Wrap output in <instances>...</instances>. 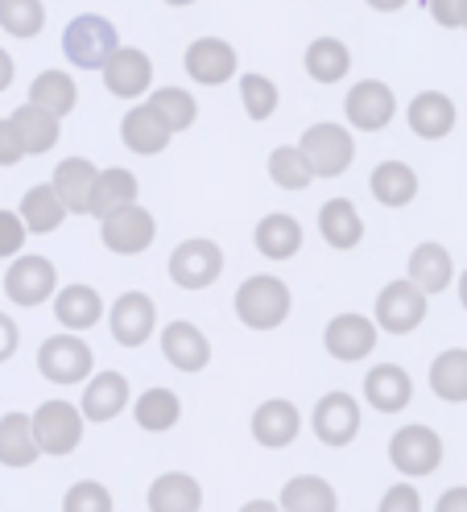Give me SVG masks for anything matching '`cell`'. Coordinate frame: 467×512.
Here are the masks:
<instances>
[{"mask_svg":"<svg viewBox=\"0 0 467 512\" xmlns=\"http://www.w3.org/2000/svg\"><path fill=\"white\" fill-rule=\"evenodd\" d=\"M364 397L377 413H401L414 401V380L397 364H377L364 376Z\"/></svg>","mask_w":467,"mask_h":512,"instance_id":"cell-17","label":"cell"},{"mask_svg":"<svg viewBox=\"0 0 467 512\" xmlns=\"http://www.w3.org/2000/svg\"><path fill=\"white\" fill-rule=\"evenodd\" d=\"M17 347H21V331H17V323H13L9 314H0V364L13 360V356H17Z\"/></svg>","mask_w":467,"mask_h":512,"instance_id":"cell-47","label":"cell"},{"mask_svg":"<svg viewBox=\"0 0 467 512\" xmlns=\"http://www.w3.org/2000/svg\"><path fill=\"white\" fill-rule=\"evenodd\" d=\"M67 219V207L54 195V186H29L21 199V223L29 236H50L58 232V223Z\"/></svg>","mask_w":467,"mask_h":512,"instance_id":"cell-29","label":"cell"},{"mask_svg":"<svg viewBox=\"0 0 467 512\" xmlns=\"http://www.w3.org/2000/svg\"><path fill=\"white\" fill-rule=\"evenodd\" d=\"M397 508H406V512H418V508H422V504H418V492H414V488H406V484L389 488V496H385L381 512H397Z\"/></svg>","mask_w":467,"mask_h":512,"instance_id":"cell-48","label":"cell"},{"mask_svg":"<svg viewBox=\"0 0 467 512\" xmlns=\"http://www.w3.org/2000/svg\"><path fill=\"white\" fill-rule=\"evenodd\" d=\"M224 273V252L215 240H182L170 252V281L182 290H207Z\"/></svg>","mask_w":467,"mask_h":512,"instance_id":"cell-7","label":"cell"},{"mask_svg":"<svg viewBox=\"0 0 467 512\" xmlns=\"http://www.w3.org/2000/svg\"><path fill=\"white\" fill-rule=\"evenodd\" d=\"M372 195L385 207H410L418 199V174L406 162H381L372 170Z\"/></svg>","mask_w":467,"mask_h":512,"instance_id":"cell-31","label":"cell"},{"mask_svg":"<svg viewBox=\"0 0 467 512\" xmlns=\"http://www.w3.org/2000/svg\"><path fill=\"white\" fill-rule=\"evenodd\" d=\"M108 323H112V335H116L120 347H141L153 335V327H158V306H153L149 294L129 290V294L116 298Z\"/></svg>","mask_w":467,"mask_h":512,"instance_id":"cell-15","label":"cell"},{"mask_svg":"<svg viewBox=\"0 0 467 512\" xmlns=\"http://www.w3.org/2000/svg\"><path fill=\"white\" fill-rule=\"evenodd\" d=\"M253 240H257V252L265 261H290V256H298V248H302V223L286 211H273L257 223Z\"/></svg>","mask_w":467,"mask_h":512,"instance_id":"cell-25","label":"cell"},{"mask_svg":"<svg viewBox=\"0 0 467 512\" xmlns=\"http://www.w3.org/2000/svg\"><path fill=\"white\" fill-rule=\"evenodd\" d=\"M430 17L443 29H463L467 17V0H430Z\"/></svg>","mask_w":467,"mask_h":512,"instance_id":"cell-46","label":"cell"},{"mask_svg":"<svg viewBox=\"0 0 467 512\" xmlns=\"http://www.w3.org/2000/svg\"><path fill=\"white\" fill-rule=\"evenodd\" d=\"M46 25L42 0H0V29L13 38H38Z\"/></svg>","mask_w":467,"mask_h":512,"instance_id":"cell-39","label":"cell"},{"mask_svg":"<svg viewBox=\"0 0 467 512\" xmlns=\"http://www.w3.org/2000/svg\"><path fill=\"white\" fill-rule=\"evenodd\" d=\"M25 157V145H21V133L13 120H0V166H17Z\"/></svg>","mask_w":467,"mask_h":512,"instance_id":"cell-45","label":"cell"},{"mask_svg":"<svg viewBox=\"0 0 467 512\" xmlns=\"http://www.w3.org/2000/svg\"><path fill=\"white\" fill-rule=\"evenodd\" d=\"M463 29H467V17H463Z\"/></svg>","mask_w":467,"mask_h":512,"instance_id":"cell-54","label":"cell"},{"mask_svg":"<svg viewBox=\"0 0 467 512\" xmlns=\"http://www.w3.org/2000/svg\"><path fill=\"white\" fill-rule=\"evenodd\" d=\"M269 178L282 190H306L310 182H315V174H310L298 145H282V149L269 153Z\"/></svg>","mask_w":467,"mask_h":512,"instance_id":"cell-41","label":"cell"},{"mask_svg":"<svg viewBox=\"0 0 467 512\" xmlns=\"http://www.w3.org/2000/svg\"><path fill=\"white\" fill-rule=\"evenodd\" d=\"M319 232H323V240L331 248L348 252V248H356L364 240V223H360V215H356V207L348 199H327L323 211H319Z\"/></svg>","mask_w":467,"mask_h":512,"instance_id":"cell-28","label":"cell"},{"mask_svg":"<svg viewBox=\"0 0 467 512\" xmlns=\"http://www.w3.org/2000/svg\"><path fill=\"white\" fill-rule=\"evenodd\" d=\"M54 290H58V269L46 256H21L5 273V294L17 306H42L46 298H54Z\"/></svg>","mask_w":467,"mask_h":512,"instance_id":"cell-12","label":"cell"},{"mask_svg":"<svg viewBox=\"0 0 467 512\" xmlns=\"http://www.w3.org/2000/svg\"><path fill=\"white\" fill-rule=\"evenodd\" d=\"M430 294H422L418 285L410 277H397L389 281L385 290L377 294V327L389 331V335H410L422 327V318H426V302Z\"/></svg>","mask_w":467,"mask_h":512,"instance_id":"cell-6","label":"cell"},{"mask_svg":"<svg viewBox=\"0 0 467 512\" xmlns=\"http://www.w3.org/2000/svg\"><path fill=\"white\" fill-rule=\"evenodd\" d=\"M29 104L46 108L50 116H71L75 104H79V87L71 83L67 71H42L34 83H29Z\"/></svg>","mask_w":467,"mask_h":512,"instance_id":"cell-32","label":"cell"},{"mask_svg":"<svg viewBox=\"0 0 467 512\" xmlns=\"http://www.w3.org/2000/svg\"><path fill=\"white\" fill-rule=\"evenodd\" d=\"M129 409V380L120 372H100L87 380V393H83V422H112Z\"/></svg>","mask_w":467,"mask_h":512,"instance_id":"cell-18","label":"cell"},{"mask_svg":"<svg viewBox=\"0 0 467 512\" xmlns=\"http://www.w3.org/2000/svg\"><path fill=\"white\" fill-rule=\"evenodd\" d=\"M100 240L116 256H137L158 240V223H153V215L145 207L129 203V207H116V211L100 215Z\"/></svg>","mask_w":467,"mask_h":512,"instance_id":"cell-5","label":"cell"},{"mask_svg":"<svg viewBox=\"0 0 467 512\" xmlns=\"http://www.w3.org/2000/svg\"><path fill=\"white\" fill-rule=\"evenodd\" d=\"M170 124L153 112L149 104H141V108H133V112H124V120H120V141H124V149H133V153H141V157H153V153H162L166 145H170Z\"/></svg>","mask_w":467,"mask_h":512,"instance_id":"cell-20","label":"cell"},{"mask_svg":"<svg viewBox=\"0 0 467 512\" xmlns=\"http://www.w3.org/2000/svg\"><path fill=\"white\" fill-rule=\"evenodd\" d=\"M290 285L282 277H269V273H257L248 277L240 290H236V318L248 327V331H273L282 327L290 318Z\"/></svg>","mask_w":467,"mask_h":512,"instance_id":"cell-1","label":"cell"},{"mask_svg":"<svg viewBox=\"0 0 467 512\" xmlns=\"http://www.w3.org/2000/svg\"><path fill=\"white\" fill-rule=\"evenodd\" d=\"M54 318L67 331H87L104 318V302L91 285H67V290L54 298Z\"/></svg>","mask_w":467,"mask_h":512,"instance_id":"cell-27","label":"cell"},{"mask_svg":"<svg viewBox=\"0 0 467 512\" xmlns=\"http://www.w3.org/2000/svg\"><path fill=\"white\" fill-rule=\"evenodd\" d=\"M166 5H178L182 9V5H195V0H166Z\"/></svg>","mask_w":467,"mask_h":512,"instance_id":"cell-53","label":"cell"},{"mask_svg":"<svg viewBox=\"0 0 467 512\" xmlns=\"http://www.w3.org/2000/svg\"><path fill=\"white\" fill-rule=\"evenodd\" d=\"M13 75H17V67H13V58H9L5 50H0V91H9Z\"/></svg>","mask_w":467,"mask_h":512,"instance_id":"cell-50","label":"cell"},{"mask_svg":"<svg viewBox=\"0 0 467 512\" xmlns=\"http://www.w3.org/2000/svg\"><path fill=\"white\" fill-rule=\"evenodd\" d=\"M100 71H104V87L112 95H120V100H137V95H145L153 83V62L137 46H116Z\"/></svg>","mask_w":467,"mask_h":512,"instance_id":"cell-13","label":"cell"},{"mask_svg":"<svg viewBox=\"0 0 467 512\" xmlns=\"http://www.w3.org/2000/svg\"><path fill=\"white\" fill-rule=\"evenodd\" d=\"M377 335H381V327L368 323L364 314H335L327 323V331H323V343H327V351L339 364H360V360L372 356Z\"/></svg>","mask_w":467,"mask_h":512,"instance_id":"cell-10","label":"cell"},{"mask_svg":"<svg viewBox=\"0 0 467 512\" xmlns=\"http://www.w3.org/2000/svg\"><path fill=\"white\" fill-rule=\"evenodd\" d=\"M439 512H467V488H451L439 500Z\"/></svg>","mask_w":467,"mask_h":512,"instance_id":"cell-49","label":"cell"},{"mask_svg":"<svg viewBox=\"0 0 467 512\" xmlns=\"http://www.w3.org/2000/svg\"><path fill=\"white\" fill-rule=\"evenodd\" d=\"M310 426H315L323 446H348V442H356V434H360V405H356V397L327 393L315 405V413H310Z\"/></svg>","mask_w":467,"mask_h":512,"instance_id":"cell-14","label":"cell"},{"mask_svg":"<svg viewBox=\"0 0 467 512\" xmlns=\"http://www.w3.org/2000/svg\"><path fill=\"white\" fill-rule=\"evenodd\" d=\"M344 112H348V124L360 128V133H381V128L397 116V100H393L389 83H381V79H360V83L348 91Z\"/></svg>","mask_w":467,"mask_h":512,"instance_id":"cell-11","label":"cell"},{"mask_svg":"<svg viewBox=\"0 0 467 512\" xmlns=\"http://www.w3.org/2000/svg\"><path fill=\"white\" fill-rule=\"evenodd\" d=\"M182 418V401L170 389H145L137 397V426L149 434H162Z\"/></svg>","mask_w":467,"mask_h":512,"instance_id":"cell-38","label":"cell"},{"mask_svg":"<svg viewBox=\"0 0 467 512\" xmlns=\"http://www.w3.org/2000/svg\"><path fill=\"white\" fill-rule=\"evenodd\" d=\"M91 368H96V360H91V347L79 335H54L38 351V372L50 384H79L91 376Z\"/></svg>","mask_w":467,"mask_h":512,"instance_id":"cell-8","label":"cell"},{"mask_svg":"<svg viewBox=\"0 0 467 512\" xmlns=\"http://www.w3.org/2000/svg\"><path fill=\"white\" fill-rule=\"evenodd\" d=\"M240 100L253 120H269L277 112V87L265 75H240Z\"/></svg>","mask_w":467,"mask_h":512,"instance_id":"cell-42","label":"cell"},{"mask_svg":"<svg viewBox=\"0 0 467 512\" xmlns=\"http://www.w3.org/2000/svg\"><path fill=\"white\" fill-rule=\"evenodd\" d=\"M389 463L401 475H430L443 463V438L430 426H406L389 438Z\"/></svg>","mask_w":467,"mask_h":512,"instance_id":"cell-9","label":"cell"},{"mask_svg":"<svg viewBox=\"0 0 467 512\" xmlns=\"http://www.w3.org/2000/svg\"><path fill=\"white\" fill-rule=\"evenodd\" d=\"M38 438L29 430V413H5L0 418V463L5 467H29L38 463Z\"/></svg>","mask_w":467,"mask_h":512,"instance_id":"cell-30","label":"cell"},{"mask_svg":"<svg viewBox=\"0 0 467 512\" xmlns=\"http://www.w3.org/2000/svg\"><path fill=\"white\" fill-rule=\"evenodd\" d=\"M149 108L170 124V133H182V128H191L195 116H199L195 95H191V91H182V87H162V91H153Z\"/></svg>","mask_w":467,"mask_h":512,"instance_id":"cell-40","label":"cell"},{"mask_svg":"<svg viewBox=\"0 0 467 512\" xmlns=\"http://www.w3.org/2000/svg\"><path fill=\"white\" fill-rule=\"evenodd\" d=\"M25 223H21V215H13V211H0V261L5 256H17L21 248H25Z\"/></svg>","mask_w":467,"mask_h":512,"instance_id":"cell-44","label":"cell"},{"mask_svg":"<svg viewBox=\"0 0 467 512\" xmlns=\"http://www.w3.org/2000/svg\"><path fill=\"white\" fill-rule=\"evenodd\" d=\"M13 124H17V133H21V145H25V153H50L54 145H58V116H50L46 108H38V104H21L13 116H9Z\"/></svg>","mask_w":467,"mask_h":512,"instance_id":"cell-33","label":"cell"},{"mask_svg":"<svg viewBox=\"0 0 467 512\" xmlns=\"http://www.w3.org/2000/svg\"><path fill=\"white\" fill-rule=\"evenodd\" d=\"M186 75L203 87H220L236 75V50L224 42V38H199L186 46V58H182Z\"/></svg>","mask_w":467,"mask_h":512,"instance_id":"cell-16","label":"cell"},{"mask_svg":"<svg viewBox=\"0 0 467 512\" xmlns=\"http://www.w3.org/2000/svg\"><path fill=\"white\" fill-rule=\"evenodd\" d=\"M149 508L153 512H199L203 508V488L195 475L186 471H166L149 484Z\"/></svg>","mask_w":467,"mask_h":512,"instance_id":"cell-23","label":"cell"},{"mask_svg":"<svg viewBox=\"0 0 467 512\" xmlns=\"http://www.w3.org/2000/svg\"><path fill=\"white\" fill-rule=\"evenodd\" d=\"M116 46H120L116 25L104 21L100 13H83L62 29V54L71 58V67H83V71H100Z\"/></svg>","mask_w":467,"mask_h":512,"instance_id":"cell-3","label":"cell"},{"mask_svg":"<svg viewBox=\"0 0 467 512\" xmlns=\"http://www.w3.org/2000/svg\"><path fill=\"white\" fill-rule=\"evenodd\" d=\"M352 71V50L339 38H315L306 46V75L315 83H339Z\"/></svg>","mask_w":467,"mask_h":512,"instance_id":"cell-34","label":"cell"},{"mask_svg":"<svg viewBox=\"0 0 467 512\" xmlns=\"http://www.w3.org/2000/svg\"><path fill=\"white\" fill-rule=\"evenodd\" d=\"M62 508L67 512H112V492L104 484H96V479H83V484H75L67 492Z\"/></svg>","mask_w":467,"mask_h":512,"instance_id":"cell-43","label":"cell"},{"mask_svg":"<svg viewBox=\"0 0 467 512\" xmlns=\"http://www.w3.org/2000/svg\"><path fill=\"white\" fill-rule=\"evenodd\" d=\"M430 389H434V397H443L451 405L467 401V347H451V351H443V356H434Z\"/></svg>","mask_w":467,"mask_h":512,"instance_id":"cell-35","label":"cell"},{"mask_svg":"<svg viewBox=\"0 0 467 512\" xmlns=\"http://www.w3.org/2000/svg\"><path fill=\"white\" fill-rule=\"evenodd\" d=\"M137 203V178L129 170H104L96 174V186H91V215H108L116 207Z\"/></svg>","mask_w":467,"mask_h":512,"instance_id":"cell-37","label":"cell"},{"mask_svg":"<svg viewBox=\"0 0 467 512\" xmlns=\"http://www.w3.org/2000/svg\"><path fill=\"white\" fill-rule=\"evenodd\" d=\"M451 277H455V265H451V252L443 244L426 240L410 252V281L422 294H443L451 285Z\"/></svg>","mask_w":467,"mask_h":512,"instance_id":"cell-26","label":"cell"},{"mask_svg":"<svg viewBox=\"0 0 467 512\" xmlns=\"http://www.w3.org/2000/svg\"><path fill=\"white\" fill-rule=\"evenodd\" d=\"M96 166L87 157H67L58 170H54V195L62 199L71 215H91V186H96Z\"/></svg>","mask_w":467,"mask_h":512,"instance_id":"cell-22","label":"cell"},{"mask_svg":"<svg viewBox=\"0 0 467 512\" xmlns=\"http://www.w3.org/2000/svg\"><path fill=\"white\" fill-rule=\"evenodd\" d=\"M162 356L178 372H203L211 364V343L195 323H170L162 331Z\"/></svg>","mask_w":467,"mask_h":512,"instance_id":"cell-19","label":"cell"},{"mask_svg":"<svg viewBox=\"0 0 467 512\" xmlns=\"http://www.w3.org/2000/svg\"><path fill=\"white\" fill-rule=\"evenodd\" d=\"M282 508L286 512H335V488L319 475H298L282 488Z\"/></svg>","mask_w":467,"mask_h":512,"instance_id":"cell-36","label":"cell"},{"mask_svg":"<svg viewBox=\"0 0 467 512\" xmlns=\"http://www.w3.org/2000/svg\"><path fill=\"white\" fill-rule=\"evenodd\" d=\"M459 302H463V310H467V269H463V277H459Z\"/></svg>","mask_w":467,"mask_h":512,"instance_id":"cell-52","label":"cell"},{"mask_svg":"<svg viewBox=\"0 0 467 512\" xmlns=\"http://www.w3.org/2000/svg\"><path fill=\"white\" fill-rule=\"evenodd\" d=\"M302 430V418H298V409L282 397H273L265 405H257L253 413V438L261 446H269V451H282V446H290Z\"/></svg>","mask_w":467,"mask_h":512,"instance_id":"cell-21","label":"cell"},{"mask_svg":"<svg viewBox=\"0 0 467 512\" xmlns=\"http://www.w3.org/2000/svg\"><path fill=\"white\" fill-rule=\"evenodd\" d=\"M29 430H34L42 455L62 459L83 442V413L71 401H46V405H38L34 418H29Z\"/></svg>","mask_w":467,"mask_h":512,"instance_id":"cell-4","label":"cell"},{"mask_svg":"<svg viewBox=\"0 0 467 512\" xmlns=\"http://www.w3.org/2000/svg\"><path fill=\"white\" fill-rule=\"evenodd\" d=\"M406 120H410V128L422 141H443L455 128V104L447 100L443 91H422V95L410 100Z\"/></svg>","mask_w":467,"mask_h":512,"instance_id":"cell-24","label":"cell"},{"mask_svg":"<svg viewBox=\"0 0 467 512\" xmlns=\"http://www.w3.org/2000/svg\"><path fill=\"white\" fill-rule=\"evenodd\" d=\"M406 5H410V0H368V9H377V13H397Z\"/></svg>","mask_w":467,"mask_h":512,"instance_id":"cell-51","label":"cell"},{"mask_svg":"<svg viewBox=\"0 0 467 512\" xmlns=\"http://www.w3.org/2000/svg\"><path fill=\"white\" fill-rule=\"evenodd\" d=\"M298 149H302L306 166H310V174H315V178H339V174H348L352 157H356L352 133H348L344 124H331V120L310 124L306 133H302V141H298Z\"/></svg>","mask_w":467,"mask_h":512,"instance_id":"cell-2","label":"cell"}]
</instances>
